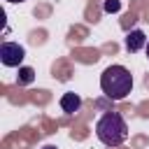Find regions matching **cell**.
I'll return each instance as SVG.
<instances>
[{
  "label": "cell",
  "mask_w": 149,
  "mask_h": 149,
  "mask_svg": "<svg viewBox=\"0 0 149 149\" xmlns=\"http://www.w3.org/2000/svg\"><path fill=\"white\" fill-rule=\"evenodd\" d=\"M102 9H105V12H119V9H121V2H119V0H105V2H102Z\"/></svg>",
  "instance_id": "52a82bcc"
},
{
  "label": "cell",
  "mask_w": 149,
  "mask_h": 149,
  "mask_svg": "<svg viewBox=\"0 0 149 149\" xmlns=\"http://www.w3.org/2000/svg\"><path fill=\"white\" fill-rule=\"evenodd\" d=\"M100 88L109 100H123L133 91V74L123 65H109L100 74Z\"/></svg>",
  "instance_id": "6da1fadb"
},
{
  "label": "cell",
  "mask_w": 149,
  "mask_h": 149,
  "mask_svg": "<svg viewBox=\"0 0 149 149\" xmlns=\"http://www.w3.org/2000/svg\"><path fill=\"white\" fill-rule=\"evenodd\" d=\"M79 107H81V98H79L77 93L68 91V93L61 95V109H63L65 114H74V112H79Z\"/></svg>",
  "instance_id": "5b68a950"
},
{
  "label": "cell",
  "mask_w": 149,
  "mask_h": 149,
  "mask_svg": "<svg viewBox=\"0 0 149 149\" xmlns=\"http://www.w3.org/2000/svg\"><path fill=\"white\" fill-rule=\"evenodd\" d=\"M147 42H149V37H147L140 28H135V30H130V33L126 35L123 47H126V51H128V54H137L140 49H147Z\"/></svg>",
  "instance_id": "277c9868"
},
{
  "label": "cell",
  "mask_w": 149,
  "mask_h": 149,
  "mask_svg": "<svg viewBox=\"0 0 149 149\" xmlns=\"http://www.w3.org/2000/svg\"><path fill=\"white\" fill-rule=\"evenodd\" d=\"M40 149H58V147H54V144H44V147H40Z\"/></svg>",
  "instance_id": "ba28073f"
},
{
  "label": "cell",
  "mask_w": 149,
  "mask_h": 149,
  "mask_svg": "<svg viewBox=\"0 0 149 149\" xmlns=\"http://www.w3.org/2000/svg\"><path fill=\"white\" fill-rule=\"evenodd\" d=\"M95 135L107 147H119L128 137V123L119 112H105L95 123Z\"/></svg>",
  "instance_id": "7a4b0ae2"
},
{
  "label": "cell",
  "mask_w": 149,
  "mask_h": 149,
  "mask_svg": "<svg viewBox=\"0 0 149 149\" xmlns=\"http://www.w3.org/2000/svg\"><path fill=\"white\" fill-rule=\"evenodd\" d=\"M147 58H149V42H147Z\"/></svg>",
  "instance_id": "9c48e42d"
},
{
  "label": "cell",
  "mask_w": 149,
  "mask_h": 149,
  "mask_svg": "<svg viewBox=\"0 0 149 149\" xmlns=\"http://www.w3.org/2000/svg\"><path fill=\"white\" fill-rule=\"evenodd\" d=\"M16 81H19V86L33 84V81H35V70L28 68V65H21V68H19V74H16Z\"/></svg>",
  "instance_id": "8992f818"
},
{
  "label": "cell",
  "mask_w": 149,
  "mask_h": 149,
  "mask_svg": "<svg viewBox=\"0 0 149 149\" xmlns=\"http://www.w3.org/2000/svg\"><path fill=\"white\" fill-rule=\"evenodd\" d=\"M26 58V49L16 42H2L0 44V63L5 68H21Z\"/></svg>",
  "instance_id": "3957f363"
},
{
  "label": "cell",
  "mask_w": 149,
  "mask_h": 149,
  "mask_svg": "<svg viewBox=\"0 0 149 149\" xmlns=\"http://www.w3.org/2000/svg\"><path fill=\"white\" fill-rule=\"evenodd\" d=\"M7 2H23V0H7Z\"/></svg>",
  "instance_id": "30bf717a"
}]
</instances>
